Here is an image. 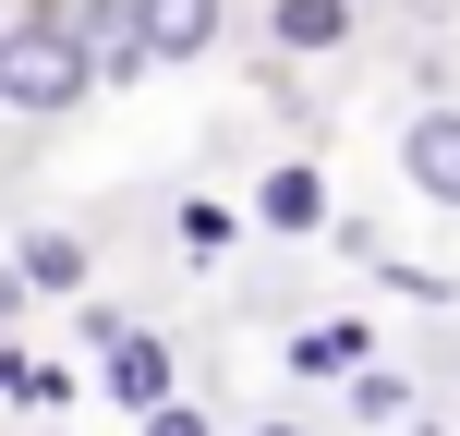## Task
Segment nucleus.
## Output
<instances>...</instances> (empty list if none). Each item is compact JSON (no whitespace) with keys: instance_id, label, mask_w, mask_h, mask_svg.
<instances>
[{"instance_id":"nucleus-5","label":"nucleus","mask_w":460,"mask_h":436,"mask_svg":"<svg viewBox=\"0 0 460 436\" xmlns=\"http://www.w3.org/2000/svg\"><path fill=\"white\" fill-rule=\"evenodd\" d=\"M146 37H158V61H207L218 49V0H146Z\"/></svg>"},{"instance_id":"nucleus-6","label":"nucleus","mask_w":460,"mask_h":436,"mask_svg":"<svg viewBox=\"0 0 460 436\" xmlns=\"http://www.w3.org/2000/svg\"><path fill=\"white\" fill-rule=\"evenodd\" d=\"M351 13H364V0H267V37L279 49H340Z\"/></svg>"},{"instance_id":"nucleus-7","label":"nucleus","mask_w":460,"mask_h":436,"mask_svg":"<svg viewBox=\"0 0 460 436\" xmlns=\"http://www.w3.org/2000/svg\"><path fill=\"white\" fill-rule=\"evenodd\" d=\"M291 376H376V364H364V316L303 327V340H291Z\"/></svg>"},{"instance_id":"nucleus-13","label":"nucleus","mask_w":460,"mask_h":436,"mask_svg":"<svg viewBox=\"0 0 460 436\" xmlns=\"http://www.w3.org/2000/svg\"><path fill=\"white\" fill-rule=\"evenodd\" d=\"M254 436H315V424H254Z\"/></svg>"},{"instance_id":"nucleus-4","label":"nucleus","mask_w":460,"mask_h":436,"mask_svg":"<svg viewBox=\"0 0 460 436\" xmlns=\"http://www.w3.org/2000/svg\"><path fill=\"white\" fill-rule=\"evenodd\" d=\"M85 49H97V73H146L158 61V37H146V0H85Z\"/></svg>"},{"instance_id":"nucleus-8","label":"nucleus","mask_w":460,"mask_h":436,"mask_svg":"<svg viewBox=\"0 0 460 436\" xmlns=\"http://www.w3.org/2000/svg\"><path fill=\"white\" fill-rule=\"evenodd\" d=\"M254 218H267V230H327V182H315V170H267Z\"/></svg>"},{"instance_id":"nucleus-3","label":"nucleus","mask_w":460,"mask_h":436,"mask_svg":"<svg viewBox=\"0 0 460 436\" xmlns=\"http://www.w3.org/2000/svg\"><path fill=\"white\" fill-rule=\"evenodd\" d=\"M110 400H121L134 424H158V413H170V340H158V327H134V340L110 351Z\"/></svg>"},{"instance_id":"nucleus-9","label":"nucleus","mask_w":460,"mask_h":436,"mask_svg":"<svg viewBox=\"0 0 460 436\" xmlns=\"http://www.w3.org/2000/svg\"><path fill=\"white\" fill-rule=\"evenodd\" d=\"M24 291H85V243L73 230H37L24 243Z\"/></svg>"},{"instance_id":"nucleus-2","label":"nucleus","mask_w":460,"mask_h":436,"mask_svg":"<svg viewBox=\"0 0 460 436\" xmlns=\"http://www.w3.org/2000/svg\"><path fill=\"white\" fill-rule=\"evenodd\" d=\"M400 170H412L424 207H460V110H412V134H400Z\"/></svg>"},{"instance_id":"nucleus-12","label":"nucleus","mask_w":460,"mask_h":436,"mask_svg":"<svg viewBox=\"0 0 460 436\" xmlns=\"http://www.w3.org/2000/svg\"><path fill=\"white\" fill-rule=\"evenodd\" d=\"M146 436H207V413H194V400H170V413L146 424Z\"/></svg>"},{"instance_id":"nucleus-1","label":"nucleus","mask_w":460,"mask_h":436,"mask_svg":"<svg viewBox=\"0 0 460 436\" xmlns=\"http://www.w3.org/2000/svg\"><path fill=\"white\" fill-rule=\"evenodd\" d=\"M85 85H97V49H85V24L61 0L0 24V110H73Z\"/></svg>"},{"instance_id":"nucleus-10","label":"nucleus","mask_w":460,"mask_h":436,"mask_svg":"<svg viewBox=\"0 0 460 436\" xmlns=\"http://www.w3.org/2000/svg\"><path fill=\"white\" fill-rule=\"evenodd\" d=\"M0 400H24V413H61L73 376H61V364H24V351H0Z\"/></svg>"},{"instance_id":"nucleus-11","label":"nucleus","mask_w":460,"mask_h":436,"mask_svg":"<svg viewBox=\"0 0 460 436\" xmlns=\"http://www.w3.org/2000/svg\"><path fill=\"white\" fill-rule=\"evenodd\" d=\"M351 413H364V424H400V413H412V388H400V376H351Z\"/></svg>"}]
</instances>
